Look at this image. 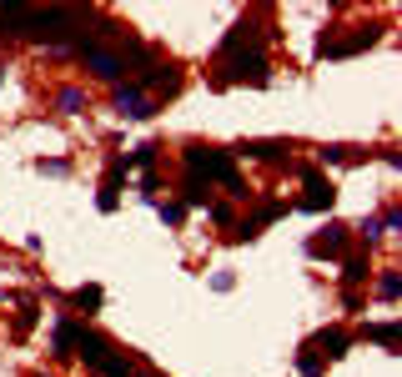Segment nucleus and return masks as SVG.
Instances as JSON below:
<instances>
[{"label":"nucleus","instance_id":"1","mask_svg":"<svg viewBox=\"0 0 402 377\" xmlns=\"http://www.w3.org/2000/svg\"><path fill=\"white\" fill-rule=\"evenodd\" d=\"M267 81H272V66H267V56H262V35H257V26L242 16L232 30H226V40H221L211 86L226 91V86H267Z\"/></svg>","mask_w":402,"mask_h":377},{"label":"nucleus","instance_id":"2","mask_svg":"<svg viewBox=\"0 0 402 377\" xmlns=\"http://www.w3.org/2000/svg\"><path fill=\"white\" fill-rule=\"evenodd\" d=\"M182 161H186V176H201L206 186H211V181H221L226 191H237V196H242V176H237V156L226 151V146H206V141H186Z\"/></svg>","mask_w":402,"mask_h":377},{"label":"nucleus","instance_id":"3","mask_svg":"<svg viewBox=\"0 0 402 377\" xmlns=\"http://www.w3.org/2000/svg\"><path fill=\"white\" fill-rule=\"evenodd\" d=\"M76 56L101 76V81H111V86H116L121 76H126V61H121V45H101V40H86L81 50H76Z\"/></svg>","mask_w":402,"mask_h":377},{"label":"nucleus","instance_id":"4","mask_svg":"<svg viewBox=\"0 0 402 377\" xmlns=\"http://www.w3.org/2000/svg\"><path fill=\"white\" fill-rule=\"evenodd\" d=\"M297 176H302V186H307V191H302L292 206H297V211H332V201H337V186H332V181L317 171V167H297Z\"/></svg>","mask_w":402,"mask_h":377},{"label":"nucleus","instance_id":"5","mask_svg":"<svg viewBox=\"0 0 402 377\" xmlns=\"http://www.w3.org/2000/svg\"><path fill=\"white\" fill-rule=\"evenodd\" d=\"M116 116H126V121H146V116H156V101L136 86V81H116Z\"/></svg>","mask_w":402,"mask_h":377},{"label":"nucleus","instance_id":"6","mask_svg":"<svg viewBox=\"0 0 402 377\" xmlns=\"http://www.w3.org/2000/svg\"><path fill=\"white\" fill-rule=\"evenodd\" d=\"M347 237H352V227L327 222V232H317V237L307 242V257H312V261H337V257H342V247H347Z\"/></svg>","mask_w":402,"mask_h":377},{"label":"nucleus","instance_id":"7","mask_svg":"<svg viewBox=\"0 0 402 377\" xmlns=\"http://www.w3.org/2000/svg\"><path fill=\"white\" fill-rule=\"evenodd\" d=\"M232 156H247V161H286V156H292V141H277V136L272 141H257L252 136V141H237Z\"/></svg>","mask_w":402,"mask_h":377},{"label":"nucleus","instance_id":"8","mask_svg":"<svg viewBox=\"0 0 402 377\" xmlns=\"http://www.w3.org/2000/svg\"><path fill=\"white\" fill-rule=\"evenodd\" d=\"M307 347H322L317 357L322 362H337V357H347V347H352V332H342V327H322Z\"/></svg>","mask_w":402,"mask_h":377},{"label":"nucleus","instance_id":"9","mask_svg":"<svg viewBox=\"0 0 402 377\" xmlns=\"http://www.w3.org/2000/svg\"><path fill=\"white\" fill-rule=\"evenodd\" d=\"M81 332H86V322H81V317L55 322V332H50V347H55V357H76V342H81Z\"/></svg>","mask_w":402,"mask_h":377},{"label":"nucleus","instance_id":"10","mask_svg":"<svg viewBox=\"0 0 402 377\" xmlns=\"http://www.w3.org/2000/svg\"><path fill=\"white\" fill-rule=\"evenodd\" d=\"M357 337H362V342H377V347H387V352L402 347V327H397V322H367Z\"/></svg>","mask_w":402,"mask_h":377},{"label":"nucleus","instance_id":"11","mask_svg":"<svg viewBox=\"0 0 402 377\" xmlns=\"http://www.w3.org/2000/svg\"><path fill=\"white\" fill-rule=\"evenodd\" d=\"M91 372H96V377H136V362H131L121 347H111V352H106V357H101Z\"/></svg>","mask_w":402,"mask_h":377},{"label":"nucleus","instance_id":"12","mask_svg":"<svg viewBox=\"0 0 402 377\" xmlns=\"http://www.w3.org/2000/svg\"><path fill=\"white\" fill-rule=\"evenodd\" d=\"M101 302H106V292H101L96 282H86V287H76V292H71V307H76V312H86V317H91V312H101Z\"/></svg>","mask_w":402,"mask_h":377},{"label":"nucleus","instance_id":"13","mask_svg":"<svg viewBox=\"0 0 402 377\" xmlns=\"http://www.w3.org/2000/svg\"><path fill=\"white\" fill-rule=\"evenodd\" d=\"M156 151H161L156 141H141V146L126 156V167H131V171H151V167H156Z\"/></svg>","mask_w":402,"mask_h":377},{"label":"nucleus","instance_id":"14","mask_svg":"<svg viewBox=\"0 0 402 377\" xmlns=\"http://www.w3.org/2000/svg\"><path fill=\"white\" fill-rule=\"evenodd\" d=\"M81 106H86V91L81 86H61V91H55V111H81Z\"/></svg>","mask_w":402,"mask_h":377},{"label":"nucleus","instance_id":"15","mask_svg":"<svg viewBox=\"0 0 402 377\" xmlns=\"http://www.w3.org/2000/svg\"><path fill=\"white\" fill-rule=\"evenodd\" d=\"M372 277V266H367V257H347V266H342V282L347 287H362Z\"/></svg>","mask_w":402,"mask_h":377},{"label":"nucleus","instance_id":"16","mask_svg":"<svg viewBox=\"0 0 402 377\" xmlns=\"http://www.w3.org/2000/svg\"><path fill=\"white\" fill-rule=\"evenodd\" d=\"M206 191H211V186H206L201 176H186V181H182V206H206Z\"/></svg>","mask_w":402,"mask_h":377},{"label":"nucleus","instance_id":"17","mask_svg":"<svg viewBox=\"0 0 402 377\" xmlns=\"http://www.w3.org/2000/svg\"><path fill=\"white\" fill-rule=\"evenodd\" d=\"M297 372H302V377H322V372H327V362L317 357V347H302V352H297Z\"/></svg>","mask_w":402,"mask_h":377},{"label":"nucleus","instance_id":"18","mask_svg":"<svg viewBox=\"0 0 402 377\" xmlns=\"http://www.w3.org/2000/svg\"><path fill=\"white\" fill-rule=\"evenodd\" d=\"M151 206H156V217H161L166 227H182V217H186L182 201H151Z\"/></svg>","mask_w":402,"mask_h":377},{"label":"nucleus","instance_id":"19","mask_svg":"<svg viewBox=\"0 0 402 377\" xmlns=\"http://www.w3.org/2000/svg\"><path fill=\"white\" fill-rule=\"evenodd\" d=\"M35 317H40V307H35V302H21V312H16V327H11V332H16V337H26V332L35 327Z\"/></svg>","mask_w":402,"mask_h":377},{"label":"nucleus","instance_id":"20","mask_svg":"<svg viewBox=\"0 0 402 377\" xmlns=\"http://www.w3.org/2000/svg\"><path fill=\"white\" fill-rule=\"evenodd\" d=\"M126 176H131L126 156H111V167H106V181H101V186H116V191H121V181H126Z\"/></svg>","mask_w":402,"mask_h":377},{"label":"nucleus","instance_id":"21","mask_svg":"<svg viewBox=\"0 0 402 377\" xmlns=\"http://www.w3.org/2000/svg\"><path fill=\"white\" fill-rule=\"evenodd\" d=\"M397 292H402V277H397L392 266H387V272L377 277V297H382V302H397Z\"/></svg>","mask_w":402,"mask_h":377},{"label":"nucleus","instance_id":"22","mask_svg":"<svg viewBox=\"0 0 402 377\" xmlns=\"http://www.w3.org/2000/svg\"><path fill=\"white\" fill-rule=\"evenodd\" d=\"M96 206H101V211H106V217H111V211H116V206H121V191H116V186H101V196H96Z\"/></svg>","mask_w":402,"mask_h":377},{"label":"nucleus","instance_id":"23","mask_svg":"<svg viewBox=\"0 0 402 377\" xmlns=\"http://www.w3.org/2000/svg\"><path fill=\"white\" fill-rule=\"evenodd\" d=\"M317 156H322V161H352V156H357V146H322Z\"/></svg>","mask_w":402,"mask_h":377},{"label":"nucleus","instance_id":"24","mask_svg":"<svg viewBox=\"0 0 402 377\" xmlns=\"http://www.w3.org/2000/svg\"><path fill=\"white\" fill-rule=\"evenodd\" d=\"M206 217L226 227V222H232V206H221V201H206Z\"/></svg>","mask_w":402,"mask_h":377},{"label":"nucleus","instance_id":"25","mask_svg":"<svg viewBox=\"0 0 402 377\" xmlns=\"http://www.w3.org/2000/svg\"><path fill=\"white\" fill-rule=\"evenodd\" d=\"M35 167H40V171H50V176H61V171H71V161H45V156H40Z\"/></svg>","mask_w":402,"mask_h":377},{"label":"nucleus","instance_id":"26","mask_svg":"<svg viewBox=\"0 0 402 377\" xmlns=\"http://www.w3.org/2000/svg\"><path fill=\"white\" fill-rule=\"evenodd\" d=\"M211 287H216V292H232V287H237V277H232V272H216V277H211Z\"/></svg>","mask_w":402,"mask_h":377},{"label":"nucleus","instance_id":"27","mask_svg":"<svg viewBox=\"0 0 402 377\" xmlns=\"http://www.w3.org/2000/svg\"><path fill=\"white\" fill-rule=\"evenodd\" d=\"M146 377H161V372H146Z\"/></svg>","mask_w":402,"mask_h":377},{"label":"nucleus","instance_id":"28","mask_svg":"<svg viewBox=\"0 0 402 377\" xmlns=\"http://www.w3.org/2000/svg\"><path fill=\"white\" fill-rule=\"evenodd\" d=\"M0 71H6V66H0ZM0 81H6V76H0Z\"/></svg>","mask_w":402,"mask_h":377}]
</instances>
